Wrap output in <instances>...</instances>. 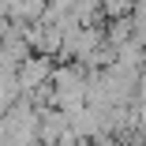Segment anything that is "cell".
I'll return each instance as SVG.
<instances>
[{
    "label": "cell",
    "mask_w": 146,
    "mask_h": 146,
    "mask_svg": "<svg viewBox=\"0 0 146 146\" xmlns=\"http://www.w3.org/2000/svg\"><path fill=\"white\" fill-rule=\"evenodd\" d=\"M56 64H60V60H52V56H30V60L19 68V86H23V94L30 98V94L45 90V86H52Z\"/></svg>",
    "instance_id": "6da1fadb"
}]
</instances>
